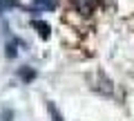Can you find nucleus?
Returning a JSON list of instances; mask_svg holds the SVG:
<instances>
[{"label":"nucleus","instance_id":"6e6552de","mask_svg":"<svg viewBox=\"0 0 134 121\" xmlns=\"http://www.w3.org/2000/svg\"><path fill=\"white\" fill-rule=\"evenodd\" d=\"M11 117H14L11 112H5V117H2V121H11Z\"/></svg>","mask_w":134,"mask_h":121},{"label":"nucleus","instance_id":"7ed1b4c3","mask_svg":"<svg viewBox=\"0 0 134 121\" xmlns=\"http://www.w3.org/2000/svg\"><path fill=\"white\" fill-rule=\"evenodd\" d=\"M34 27L38 29L40 31V36H43V38H49V25H45V23H40V20H34Z\"/></svg>","mask_w":134,"mask_h":121},{"label":"nucleus","instance_id":"39448f33","mask_svg":"<svg viewBox=\"0 0 134 121\" xmlns=\"http://www.w3.org/2000/svg\"><path fill=\"white\" fill-rule=\"evenodd\" d=\"M34 76H36L34 70H23V78H25V81H29V78H34Z\"/></svg>","mask_w":134,"mask_h":121},{"label":"nucleus","instance_id":"0eeeda50","mask_svg":"<svg viewBox=\"0 0 134 121\" xmlns=\"http://www.w3.org/2000/svg\"><path fill=\"white\" fill-rule=\"evenodd\" d=\"M7 56H9V58H14V56H16V47H14L11 43L7 45Z\"/></svg>","mask_w":134,"mask_h":121},{"label":"nucleus","instance_id":"423d86ee","mask_svg":"<svg viewBox=\"0 0 134 121\" xmlns=\"http://www.w3.org/2000/svg\"><path fill=\"white\" fill-rule=\"evenodd\" d=\"M49 112H52V117H54L56 121H63V119H60V114H58V110H56V108L52 106V103H49Z\"/></svg>","mask_w":134,"mask_h":121},{"label":"nucleus","instance_id":"f03ea898","mask_svg":"<svg viewBox=\"0 0 134 121\" xmlns=\"http://www.w3.org/2000/svg\"><path fill=\"white\" fill-rule=\"evenodd\" d=\"M56 0H34V5L29 7L31 11H43V9H54Z\"/></svg>","mask_w":134,"mask_h":121},{"label":"nucleus","instance_id":"20e7f679","mask_svg":"<svg viewBox=\"0 0 134 121\" xmlns=\"http://www.w3.org/2000/svg\"><path fill=\"white\" fill-rule=\"evenodd\" d=\"M9 7H16L14 0H0V14H2V11H7Z\"/></svg>","mask_w":134,"mask_h":121},{"label":"nucleus","instance_id":"f257e3e1","mask_svg":"<svg viewBox=\"0 0 134 121\" xmlns=\"http://www.w3.org/2000/svg\"><path fill=\"white\" fill-rule=\"evenodd\" d=\"M98 2H100V0H74V7H76L78 14L87 16V14H92V11L98 7Z\"/></svg>","mask_w":134,"mask_h":121}]
</instances>
